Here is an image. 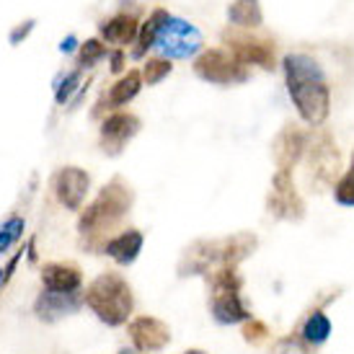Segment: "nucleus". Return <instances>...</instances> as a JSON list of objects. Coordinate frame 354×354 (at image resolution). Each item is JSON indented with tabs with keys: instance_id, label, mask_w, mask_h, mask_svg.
Here are the masks:
<instances>
[{
	"instance_id": "27",
	"label": "nucleus",
	"mask_w": 354,
	"mask_h": 354,
	"mask_svg": "<svg viewBox=\"0 0 354 354\" xmlns=\"http://www.w3.org/2000/svg\"><path fill=\"white\" fill-rule=\"evenodd\" d=\"M101 57H106V47L99 39H86L80 44V68H93Z\"/></svg>"
},
{
	"instance_id": "7",
	"label": "nucleus",
	"mask_w": 354,
	"mask_h": 354,
	"mask_svg": "<svg viewBox=\"0 0 354 354\" xmlns=\"http://www.w3.org/2000/svg\"><path fill=\"white\" fill-rule=\"evenodd\" d=\"M156 47L160 50V55L168 59L194 57V55L202 50V34H199L197 26H192L189 21L171 16V19L160 26V31H158Z\"/></svg>"
},
{
	"instance_id": "5",
	"label": "nucleus",
	"mask_w": 354,
	"mask_h": 354,
	"mask_svg": "<svg viewBox=\"0 0 354 354\" xmlns=\"http://www.w3.org/2000/svg\"><path fill=\"white\" fill-rule=\"evenodd\" d=\"M287 93L295 104L297 114L305 124L321 127L328 111H331V88L326 80H305V83H292L287 86Z\"/></svg>"
},
{
	"instance_id": "33",
	"label": "nucleus",
	"mask_w": 354,
	"mask_h": 354,
	"mask_svg": "<svg viewBox=\"0 0 354 354\" xmlns=\"http://www.w3.org/2000/svg\"><path fill=\"white\" fill-rule=\"evenodd\" d=\"M75 47H78V39L70 34L68 39H62V44H59V52H62V55H70V52L75 50Z\"/></svg>"
},
{
	"instance_id": "22",
	"label": "nucleus",
	"mask_w": 354,
	"mask_h": 354,
	"mask_svg": "<svg viewBox=\"0 0 354 354\" xmlns=\"http://www.w3.org/2000/svg\"><path fill=\"white\" fill-rule=\"evenodd\" d=\"M171 19V13L163 8H156L153 13H150V19L140 26V34H138V47L132 50V57L135 59H142L145 55H148L150 47H156V39H158V31H160V26L166 24V21Z\"/></svg>"
},
{
	"instance_id": "26",
	"label": "nucleus",
	"mask_w": 354,
	"mask_h": 354,
	"mask_svg": "<svg viewBox=\"0 0 354 354\" xmlns=\"http://www.w3.org/2000/svg\"><path fill=\"white\" fill-rule=\"evenodd\" d=\"M24 233V220L21 217H8L3 225H0V254H6Z\"/></svg>"
},
{
	"instance_id": "12",
	"label": "nucleus",
	"mask_w": 354,
	"mask_h": 354,
	"mask_svg": "<svg viewBox=\"0 0 354 354\" xmlns=\"http://www.w3.org/2000/svg\"><path fill=\"white\" fill-rule=\"evenodd\" d=\"M305 150H308V132H303L297 124H285L272 142L277 171H292L305 156Z\"/></svg>"
},
{
	"instance_id": "32",
	"label": "nucleus",
	"mask_w": 354,
	"mask_h": 354,
	"mask_svg": "<svg viewBox=\"0 0 354 354\" xmlns=\"http://www.w3.org/2000/svg\"><path fill=\"white\" fill-rule=\"evenodd\" d=\"M124 70V52H111V73H122Z\"/></svg>"
},
{
	"instance_id": "20",
	"label": "nucleus",
	"mask_w": 354,
	"mask_h": 354,
	"mask_svg": "<svg viewBox=\"0 0 354 354\" xmlns=\"http://www.w3.org/2000/svg\"><path fill=\"white\" fill-rule=\"evenodd\" d=\"M140 88H142V73H140V70H129L124 78H119L117 83L111 86L109 96L104 99V104H106V109L127 106L129 101L140 93Z\"/></svg>"
},
{
	"instance_id": "10",
	"label": "nucleus",
	"mask_w": 354,
	"mask_h": 354,
	"mask_svg": "<svg viewBox=\"0 0 354 354\" xmlns=\"http://www.w3.org/2000/svg\"><path fill=\"white\" fill-rule=\"evenodd\" d=\"M91 187V176L78 166H65L59 168L57 174L52 176V192L62 207L68 209H80L86 202Z\"/></svg>"
},
{
	"instance_id": "19",
	"label": "nucleus",
	"mask_w": 354,
	"mask_h": 354,
	"mask_svg": "<svg viewBox=\"0 0 354 354\" xmlns=\"http://www.w3.org/2000/svg\"><path fill=\"white\" fill-rule=\"evenodd\" d=\"M138 34H140V24H138V19L129 16V13H119V16L101 24V37H104L109 44H117V47H124L129 41H135Z\"/></svg>"
},
{
	"instance_id": "25",
	"label": "nucleus",
	"mask_w": 354,
	"mask_h": 354,
	"mask_svg": "<svg viewBox=\"0 0 354 354\" xmlns=\"http://www.w3.org/2000/svg\"><path fill=\"white\" fill-rule=\"evenodd\" d=\"M171 70H174V65H171L168 59L153 57V59H148L145 68H142V80H145L148 86H156V83H160L163 78L171 75Z\"/></svg>"
},
{
	"instance_id": "11",
	"label": "nucleus",
	"mask_w": 354,
	"mask_h": 354,
	"mask_svg": "<svg viewBox=\"0 0 354 354\" xmlns=\"http://www.w3.org/2000/svg\"><path fill=\"white\" fill-rule=\"evenodd\" d=\"M140 132V119L127 111H114L101 124V148L106 156H119L129 140Z\"/></svg>"
},
{
	"instance_id": "36",
	"label": "nucleus",
	"mask_w": 354,
	"mask_h": 354,
	"mask_svg": "<svg viewBox=\"0 0 354 354\" xmlns=\"http://www.w3.org/2000/svg\"><path fill=\"white\" fill-rule=\"evenodd\" d=\"M119 354H135V349H122Z\"/></svg>"
},
{
	"instance_id": "16",
	"label": "nucleus",
	"mask_w": 354,
	"mask_h": 354,
	"mask_svg": "<svg viewBox=\"0 0 354 354\" xmlns=\"http://www.w3.org/2000/svg\"><path fill=\"white\" fill-rule=\"evenodd\" d=\"M142 241H145V238H142L140 230L127 227V230H122L119 236L109 238L106 243H104V251H106L117 264L129 266L140 256V251H142Z\"/></svg>"
},
{
	"instance_id": "29",
	"label": "nucleus",
	"mask_w": 354,
	"mask_h": 354,
	"mask_svg": "<svg viewBox=\"0 0 354 354\" xmlns=\"http://www.w3.org/2000/svg\"><path fill=\"white\" fill-rule=\"evenodd\" d=\"M243 339H246L248 344H264L266 339H269V328H266L264 321H256V318H251V321H246V326H243Z\"/></svg>"
},
{
	"instance_id": "23",
	"label": "nucleus",
	"mask_w": 354,
	"mask_h": 354,
	"mask_svg": "<svg viewBox=\"0 0 354 354\" xmlns=\"http://www.w3.org/2000/svg\"><path fill=\"white\" fill-rule=\"evenodd\" d=\"M331 336V321L324 310H310L308 318L303 321V328H300V339H303L308 346H321L328 342Z\"/></svg>"
},
{
	"instance_id": "9",
	"label": "nucleus",
	"mask_w": 354,
	"mask_h": 354,
	"mask_svg": "<svg viewBox=\"0 0 354 354\" xmlns=\"http://www.w3.org/2000/svg\"><path fill=\"white\" fill-rule=\"evenodd\" d=\"M223 39L227 41L230 52L236 55L243 65H259L264 70H274L277 57H274V44L272 39H264V37H251L246 31H225Z\"/></svg>"
},
{
	"instance_id": "28",
	"label": "nucleus",
	"mask_w": 354,
	"mask_h": 354,
	"mask_svg": "<svg viewBox=\"0 0 354 354\" xmlns=\"http://www.w3.org/2000/svg\"><path fill=\"white\" fill-rule=\"evenodd\" d=\"M78 88H80V70H70L68 75L59 80L57 91H55V101H57V104H68L70 96Z\"/></svg>"
},
{
	"instance_id": "30",
	"label": "nucleus",
	"mask_w": 354,
	"mask_h": 354,
	"mask_svg": "<svg viewBox=\"0 0 354 354\" xmlns=\"http://www.w3.org/2000/svg\"><path fill=\"white\" fill-rule=\"evenodd\" d=\"M313 346H308L303 339H292V336H287V339H279L274 346V354H310Z\"/></svg>"
},
{
	"instance_id": "17",
	"label": "nucleus",
	"mask_w": 354,
	"mask_h": 354,
	"mask_svg": "<svg viewBox=\"0 0 354 354\" xmlns=\"http://www.w3.org/2000/svg\"><path fill=\"white\" fill-rule=\"evenodd\" d=\"M41 282L50 292H80L83 277L73 264H47L41 269Z\"/></svg>"
},
{
	"instance_id": "3",
	"label": "nucleus",
	"mask_w": 354,
	"mask_h": 354,
	"mask_svg": "<svg viewBox=\"0 0 354 354\" xmlns=\"http://www.w3.org/2000/svg\"><path fill=\"white\" fill-rule=\"evenodd\" d=\"M83 297H86V305L96 313V318L106 326L127 324L132 308H135L132 287L117 272H104L96 277L88 285V290L83 292Z\"/></svg>"
},
{
	"instance_id": "21",
	"label": "nucleus",
	"mask_w": 354,
	"mask_h": 354,
	"mask_svg": "<svg viewBox=\"0 0 354 354\" xmlns=\"http://www.w3.org/2000/svg\"><path fill=\"white\" fill-rule=\"evenodd\" d=\"M227 21L238 26V29H256L261 26L264 13H261V3L259 0H233L227 8Z\"/></svg>"
},
{
	"instance_id": "34",
	"label": "nucleus",
	"mask_w": 354,
	"mask_h": 354,
	"mask_svg": "<svg viewBox=\"0 0 354 354\" xmlns=\"http://www.w3.org/2000/svg\"><path fill=\"white\" fill-rule=\"evenodd\" d=\"M6 279H8V277H6V272H3V269H0V285H3V282H6Z\"/></svg>"
},
{
	"instance_id": "13",
	"label": "nucleus",
	"mask_w": 354,
	"mask_h": 354,
	"mask_svg": "<svg viewBox=\"0 0 354 354\" xmlns=\"http://www.w3.org/2000/svg\"><path fill=\"white\" fill-rule=\"evenodd\" d=\"M308 166H310V178L313 181H321V184H331L334 176L339 174V150H336V142L331 140V135H318L313 140V145L308 142Z\"/></svg>"
},
{
	"instance_id": "35",
	"label": "nucleus",
	"mask_w": 354,
	"mask_h": 354,
	"mask_svg": "<svg viewBox=\"0 0 354 354\" xmlns=\"http://www.w3.org/2000/svg\"><path fill=\"white\" fill-rule=\"evenodd\" d=\"M184 354H205L202 349H189V352H184Z\"/></svg>"
},
{
	"instance_id": "8",
	"label": "nucleus",
	"mask_w": 354,
	"mask_h": 354,
	"mask_svg": "<svg viewBox=\"0 0 354 354\" xmlns=\"http://www.w3.org/2000/svg\"><path fill=\"white\" fill-rule=\"evenodd\" d=\"M266 209H269V215L290 220V223H297L305 217V202L297 194L292 171H277L272 176V192L266 197Z\"/></svg>"
},
{
	"instance_id": "24",
	"label": "nucleus",
	"mask_w": 354,
	"mask_h": 354,
	"mask_svg": "<svg viewBox=\"0 0 354 354\" xmlns=\"http://www.w3.org/2000/svg\"><path fill=\"white\" fill-rule=\"evenodd\" d=\"M334 199L342 207H354V153H352V166H349V171L336 181Z\"/></svg>"
},
{
	"instance_id": "1",
	"label": "nucleus",
	"mask_w": 354,
	"mask_h": 354,
	"mask_svg": "<svg viewBox=\"0 0 354 354\" xmlns=\"http://www.w3.org/2000/svg\"><path fill=\"white\" fill-rule=\"evenodd\" d=\"M259 246L254 233H236L220 241H197L184 251L178 274H209L220 266H238Z\"/></svg>"
},
{
	"instance_id": "6",
	"label": "nucleus",
	"mask_w": 354,
	"mask_h": 354,
	"mask_svg": "<svg viewBox=\"0 0 354 354\" xmlns=\"http://www.w3.org/2000/svg\"><path fill=\"white\" fill-rule=\"evenodd\" d=\"M194 73L197 78L215 83V86H236V83H246L248 68L233 52L225 50H205L194 59Z\"/></svg>"
},
{
	"instance_id": "15",
	"label": "nucleus",
	"mask_w": 354,
	"mask_h": 354,
	"mask_svg": "<svg viewBox=\"0 0 354 354\" xmlns=\"http://www.w3.org/2000/svg\"><path fill=\"white\" fill-rule=\"evenodd\" d=\"M80 305H86V297L83 292H41L39 300H37V313L44 321H55L59 315H70L75 313Z\"/></svg>"
},
{
	"instance_id": "14",
	"label": "nucleus",
	"mask_w": 354,
	"mask_h": 354,
	"mask_svg": "<svg viewBox=\"0 0 354 354\" xmlns=\"http://www.w3.org/2000/svg\"><path fill=\"white\" fill-rule=\"evenodd\" d=\"M129 339L138 352H160L171 342V328L160 318L153 315H140L135 321H129Z\"/></svg>"
},
{
	"instance_id": "4",
	"label": "nucleus",
	"mask_w": 354,
	"mask_h": 354,
	"mask_svg": "<svg viewBox=\"0 0 354 354\" xmlns=\"http://www.w3.org/2000/svg\"><path fill=\"white\" fill-rule=\"evenodd\" d=\"M207 282H209V295H212L209 308L217 324L236 326L251 321V313L241 297L243 279L238 274V266H220L207 274Z\"/></svg>"
},
{
	"instance_id": "2",
	"label": "nucleus",
	"mask_w": 354,
	"mask_h": 354,
	"mask_svg": "<svg viewBox=\"0 0 354 354\" xmlns=\"http://www.w3.org/2000/svg\"><path fill=\"white\" fill-rule=\"evenodd\" d=\"M132 202H135V194H132L129 184L124 178L114 176L106 187L99 192V197L83 209V215H80V220H78L80 236L101 238L104 230L109 233L122 217L127 215Z\"/></svg>"
},
{
	"instance_id": "31",
	"label": "nucleus",
	"mask_w": 354,
	"mask_h": 354,
	"mask_svg": "<svg viewBox=\"0 0 354 354\" xmlns=\"http://www.w3.org/2000/svg\"><path fill=\"white\" fill-rule=\"evenodd\" d=\"M34 24H37L34 19H29V21H24V24H19L16 29L10 31V37H8L10 44H21V41L26 39V37L31 34V29H34Z\"/></svg>"
},
{
	"instance_id": "18",
	"label": "nucleus",
	"mask_w": 354,
	"mask_h": 354,
	"mask_svg": "<svg viewBox=\"0 0 354 354\" xmlns=\"http://www.w3.org/2000/svg\"><path fill=\"white\" fill-rule=\"evenodd\" d=\"M282 70H285L287 86H292V83H305V80H326L324 68H321L310 55H303V52L287 55V57L282 59Z\"/></svg>"
}]
</instances>
